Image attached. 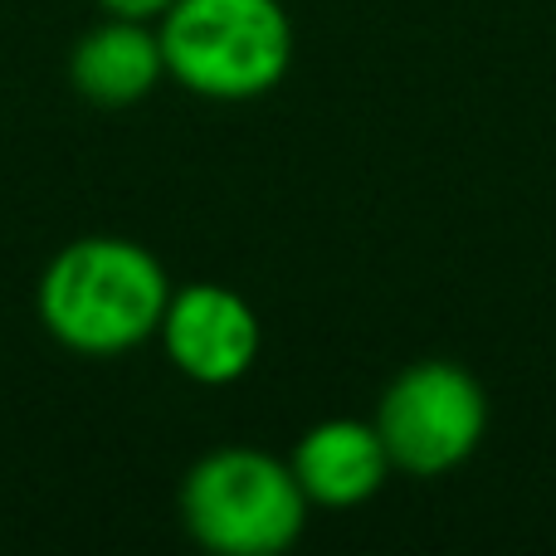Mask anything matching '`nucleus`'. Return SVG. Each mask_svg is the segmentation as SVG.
Returning a JSON list of instances; mask_svg holds the SVG:
<instances>
[{
    "mask_svg": "<svg viewBox=\"0 0 556 556\" xmlns=\"http://www.w3.org/2000/svg\"><path fill=\"white\" fill-rule=\"evenodd\" d=\"M156 35L166 78L201 103H260L283 88L298 54L283 0H172Z\"/></svg>",
    "mask_w": 556,
    "mask_h": 556,
    "instance_id": "obj_2",
    "label": "nucleus"
},
{
    "mask_svg": "<svg viewBox=\"0 0 556 556\" xmlns=\"http://www.w3.org/2000/svg\"><path fill=\"white\" fill-rule=\"evenodd\" d=\"M156 346L176 376L205 391H220L254 371L264 352V323L250 298L235 293L230 283L195 278V283L172 288L162 327H156Z\"/></svg>",
    "mask_w": 556,
    "mask_h": 556,
    "instance_id": "obj_5",
    "label": "nucleus"
},
{
    "mask_svg": "<svg viewBox=\"0 0 556 556\" xmlns=\"http://www.w3.org/2000/svg\"><path fill=\"white\" fill-rule=\"evenodd\" d=\"M288 464H293L307 503L327 513L366 508L395 473L376 420H356V415H327V420L307 425Z\"/></svg>",
    "mask_w": 556,
    "mask_h": 556,
    "instance_id": "obj_6",
    "label": "nucleus"
},
{
    "mask_svg": "<svg viewBox=\"0 0 556 556\" xmlns=\"http://www.w3.org/2000/svg\"><path fill=\"white\" fill-rule=\"evenodd\" d=\"M103 15H123V20H162L172 10V0H93Z\"/></svg>",
    "mask_w": 556,
    "mask_h": 556,
    "instance_id": "obj_8",
    "label": "nucleus"
},
{
    "mask_svg": "<svg viewBox=\"0 0 556 556\" xmlns=\"http://www.w3.org/2000/svg\"><path fill=\"white\" fill-rule=\"evenodd\" d=\"M166 84L162 35L152 20L103 15L68 45V88L84 103L123 113L137 108Z\"/></svg>",
    "mask_w": 556,
    "mask_h": 556,
    "instance_id": "obj_7",
    "label": "nucleus"
},
{
    "mask_svg": "<svg viewBox=\"0 0 556 556\" xmlns=\"http://www.w3.org/2000/svg\"><path fill=\"white\" fill-rule=\"evenodd\" d=\"M307 493L288 459L260 444H220L186 469L176 518L186 538L215 556H283L307 528Z\"/></svg>",
    "mask_w": 556,
    "mask_h": 556,
    "instance_id": "obj_3",
    "label": "nucleus"
},
{
    "mask_svg": "<svg viewBox=\"0 0 556 556\" xmlns=\"http://www.w3.org/2000/svg\"><path fill=\"white\" fill-rule=\"evenodd\" d=\"M172 288L166 264L142 240L78 235L39 269L35 317L64 352L84 362H113L156 342Z\"/></svg>",
    "mask_w": 556,
    "mask_h": 556,
    "instance_id": "obj_1",
    "label": "nucleus"
},
{
    "mask_svg": "<svg viewBox=\"0 0 556 556\" xmlns=\"http://www.w3.org/2000/svg\"><path fill=\"white\" fill-rule=\"evenodd\" d=\"M371 420L395 473L444 479L479 454L489 434V391L464 362L420 356L386 381Z\"/></svg>",
    "mask_w": 556,
    "mask_h": 556,
    "instance_id": "obj_4",
    "label": "nucleus"
}]
</instances>
